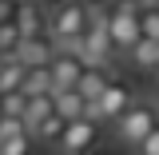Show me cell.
<instances>
[{
	"instance_id": "cell-5",
	"label": "cell",
	"mask_w": 159,
	"mask_h": 155,
	"mask_svg": "<svg viewBox=\"0 0 159 155\" xmlns=\"http://www.w3.org/2000/svg\"><path fill=\"white\" fill-rule=\"evenodd\" d=\"M131 103H135V92H131L123 80H111V84L103 88V96L92 103V116H96L103 127H116L119 119L131 112Z\"/></svg>"
},
{
	"instance_id": "cell-8",
	"label": "cell",
	"mask_w": 159,
	"mask_h": 155,
	"mask_svg": "<svg viewBox=\"0 0 159 155\" xmlns=\"http://www.w3.org/2000/svg\"><path fill=\"white\" fill-rule=\"evenodd\" d=\"M24 80H28V64L20 56L0 60V92H24Z\"/></svg>"
},
{
	"instance_id": "cell-12",
	"label": "cell",
	"mask_w": 159,
	"mask_h": 155,
	"mask_svg": "<svg viewBox=\"0 0 159 155\" xmlns=\"http://www.w3.org/2000/svg\"><path fill=\"white\" fill-rule=\"evenodd\" d=\"M32 143H36V135L20 123L16 131H8V135H0V155H32Z\"/></svg>"
},
{
	"instance_id": "cell-2",
	"label": "cell",
	"mask_w": 159,
	"mask_h": 155,
	"mask_svg": "<svg viewBox=\"0 0 159 155\" xmlns=\"http://www.w3.org/2000/svg\"><path fill=\"white\" fill-rule=\"evenodd\" d=\"M103 20H107L111 52L116 56H131V48L143 40V4L139 0H111L103 8Z\"/></svg>"
},
{
	"instance_id": "cell-1",
	"label": "cell",
	"mask_w": 159,
	"mask_h": 155,
	"mask_svg": "<svg viewBox=\"0 0 159 155\" xmlns=\"http://www.w3.org/2000/svg\"><path fill=\"white\" fill-rule=\"evenodd\" d=\"M96 8L84 0H60L48 8V36L56 40L60 48H84V40L96 24Z\"/></svg>"
},
{
	"instance_id": "cell-3",
	"label": "cell",
	"mask_w": 159,
	"mask_h": 155,
	"mask_svg": "<svg viewBox=\"0 0 159 155\" xmlns=\"http://www.w3.org/2000/svg\"><path fill=\"white\" fill-rule=\"evenodd\" d=\"M155 127H159V103H151V99H135L131 112L111 127V139H116L119 151H139L143 139L151 135Z\"/></svg>"
},
{
	"instance_id": "cell-10",
	"label": "cell",
	"mask_w": 159,
	"mask_h": 155,
	"mask_svg": "<svg viewBox=\"0 0 159 155\" xmlns=\"http://www.w3.org/2000/svg\"><path fill=\"white\" fill-rule=\"evenodd\" d=\"M56 112L64 119H80V116L92 112V103L80 96V88H64V92H56Z\"/></svg>"
},
{
	"instance_id": "cell-4",
	"label": "cell",
	"mask_w": 159,
	"mask_h": 155,
	"mask_svg": "<svg viewBox=\"0 0 159 155\" xmlns=\"http://www.w3.org/2000/svg\"><path fill=\"white\" fill-rule=\"evenodd\" d=\"M99 139H103V123L88 112V116H80V119H68L64 135L56 139V151L60 155H84V151H96Z\"/></svg>"
},
{
	"instance_id": "cell-20",
	"label": "cell",
	"mask_w": 159,
	"mask_h": 155,
	"mask_svg": "<svg viewBox=\"0 0 159 155\" xmlns=\"http://www.w3.org/2000/svg\"><path fill=\"white\" fill-rule=\"evenodd\" d=\"M155 80H159V68H155Z\"/></svg>"
},
{
	"instance_id": "cell-11",
	"label": "cell",
	"mask_w": 159,
	"mask_h": 155,
	"mask_svg": "<svg viewBox=\"0 0 159 155\" xmlns=\"http://www.w3.org/2000/svg\"><path fill=\"white\" fill-rule=\"evenodd\" d=\"M20 44H24V32H20V24H16V12L12 16H0V60L16 56Z\"/></svg>"
},
{
	"instance_id": "cell-9",
	"label": "cell",
	"mask_w": 159,
	"mask_h": 155,
	"mask_svg": "<svg viewBox=\"0 0 159 155\" xmlns=\"http://www.w3.org/2000/svg\"><path fill=\"white\" fill-rule=\"evenodd\" d=\"M111 80H116V76H111L103 64H92V68H88V76L80 80V96L88 99V103H96V99L103 96V88H107Z\"/></svg>"
},
{
	"instance_id": "cell-15",
	"label": "cell",
	"mask_w": 159,
	"mask_h": 155,
	"mask_svg": "<svg viewBox=\"0 0 159 155\" xmlns=\"http://www.w3.org/2000/svg\"><path fill=\"white\" fill-rule=\"evenodd\" d=\"M28 112V92H0V116L4 119H24Z\"/></svg>"
},
{
	"instance_id": "cell-19",
	"label": "cell",
	"mask_w": 159,
	"mask_h": 155,
	"mask_svg": "<svg viewBox=\"0 0 159 155\" xmlns=\"http://www.w3.org/2000/svg\"><path fill=\"white\" fill-rule=\"evenodd\" d=\"M84 155H103V147H96V151H84Z\"/></svg>"
},
{
	"instance_id": "cell-13",
	"label": "cell",
	"mask_w": 159,
	"mask_h": 155,
	"mask_svg": "<svg viewBox=\"0 0 159 155\" xmlns=\"http://www.w3.org/2000/svg\"><path fill=\"white\" fill-rule=\"evenodd\" d=\"M127 60L135 64L139 72H155V68H159V40H147V36H143L135 48H131V56H127Z\"/></svg>"
},
{
	"instance_id": "cell-14",
	"label": "cell",
	"mask_w": 159,
	"mask_h": 155,
	"mask_svg": "<svg viewBox=\"0 0 159 155\" xmlns=\"http://www.w3.org/2000/svg\"><path fill=\"white\" fill-rule=\"evenodd\" d=\"M24 92L36 96V92H56L52 84V64H32L28 68V80H24Z\"/></svg>"
},
{
	"instance_id": "cell-7",
	"label": "cell",
	"mask_w": 159,
	"mask_h": 155,
	"mask_svg": "<svg viewBox=\"0 0 159 155\" xmlns=\"http://www.w3.org/2000/svg\"><path fill=\"white\" fill-rule=\"evenodd\" d=\"M56 116V92H36V96H28V112H24V127L28 131H36L44 119Z\"/></svg>"
},
{
	"instance_id": "cell-6",
	"label": "cell",
	"mask_w": 159,
	"mask_h": 155,
	"mask_svg": "<svg viewBox=\"0 0 159 155\" xmlns=\"http://www.w3.org/2000/svg\"><path fill=\"white\" fill-rule=\"evenodd\" d=\"M48 64H52V84H56V92L80 88V80L88 76V68H92L80 48H56V56L48 60Z\"/></svg>"
},
{
	"instance_id": "cell-17",
	"label": "cell",
	"mask_w": 159,
	"mask_h": 155,
	"mask_svg": "<svg viewBox=\"0 0 159 155\" xmlns=\"http://www.w3.org/2000/svg\"><path fill=\"white\" fill-rule=\"evenodd\" d=\"M143 36L159 40V4H143Z\"/></svg>"
},
{
	"instance_id": "cell-16",
	"label": "cell",
	"mask_w": 159,
	"mask_h": 155,
	"mask_svg": "<svg viewBox=\"0 0 159 155\" xmlns=\"http://www.w3.org/2000/svg\"><path fill=\"white\" fill-rule=\"evenodd\" d=\"M64 127H68V119H64V116H60V112H56V116H52V119H44V123H40L36 131H32V135H36L40 143H52V147H56V139L64 135Z\"/></svg>"
},
{
	"instance_id": "cell-18",
	"label": "cell",
	"mask_w": 159,
	"mask_h": 155,
	"mask_svg": "<svg viewBox=\"0 0 159 155\" xmlns=\"http://www.w3.org/2000/svg\"><path fill=\"white\" fill-rule=\"evenodd\" d=\"M135 155H159V127H155V131H151L147 139H143V147H139Z\"/></svg>"
}]
</instances>
